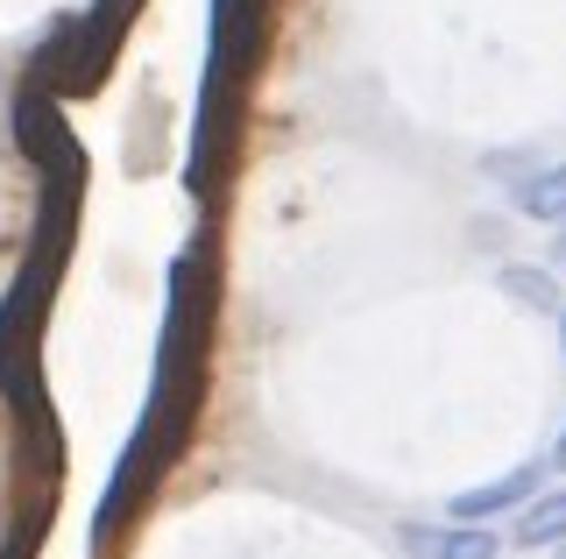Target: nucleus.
Segmentation results:
<instances>
[{"instance_id": "nucleus-1", "label": "nucleus", "mask_w": 566, "mask_h": 559, "mask_svg": "<svg viewBox=\"0 0 566 559\" xmlns=\"http://www.w3.org/2000/svg\"><path fill=\"white\" fill-rule=\"evenodd\" d=\"M206 319H212V255L191 249L177 255L170 270V319H164V340H156V382H149V411L135 425V446L120 461L114 488L99 503V546L120 531V510L142 503L164 467L185 453L191 440V418H199V369H206Z\"/></svg>"}, {"instance_id": "nucleus-2", "label": "nucleus", "mask_w": 566, "mask_h": 559, "mask_svg": "<svg viewBox=\"0 0 566 559\" xmlns=\"http://www.w3.org/2000/svg\"><path fill=\"white\" fill-rule=\"evenodd\" d=\"M531 496H538V461L510 467V475H495V482L460 488V496L447 503V517H460V524H489V517H503V510H524Z\"/></svg>"}, {"instance_id": "nucleus-3", "label": "nucleus", "mask_w": 566, "mask_h": 559, "mask_svg": "<svg viewBox=\"0 0 566 559\" xmlns=\"http://www.w3.org/2000/svg\"><path fill=\"white\" fill-rule=\"evenodd\" d=\"M403 552L411 559H495L503 538L482 531V524H403Z\"/></svg>"}, {"instance_id": "nucleus-4", "label": "nucleus", "mask_w": 566, "mask_h": 559, "mask_svg": "<svg viewBox=\"0 0 566 559\" xmlns=\"http://www.w3.org/2000/svg\"><path fill=\"white\" fill-rule=\"evenodd\" d=\"M510 546H524V552L566 546V488H538V496L524 503L517 524H510Z\"/></svg>"}, {"instance_id": "nucleus-5", "label": "nucleus", "mask_w": 566, "mask_h": 559, "mask_svg": "<svg viewBox=\"0 0 566 559\" xmlns=\"http://www.w3.org/2000/svg\"><path fill=\"white\" fill-rule=\"evenodd\" d=\"M495 291H503L517 312H553L559 319V284H553V270H524V262H510V270H495Z\"/></svg>"}, {"instance_id": "nucleus-6", "label": "nucleus", "mask_w": 566, "mask_h": 559, "mask_svg": "<svg viewBox=\"0 0 566 559\" xmlns=\"http://www.w3.org/2000/svg\"><path fill=\"white\" fill-rule=\"evenodd\" d=\"M517 213L524 220H545V226H566V164L531 170V178L517 184Z\"/></svg>"}, {"instance_id": "nucleus-7", "label": "nucleus", "mask_w": 566, "mask_h": 559, "mask_svg": "<svg viewBox=\"0 0 566 559\" xmlns=\"http://www.w3.org/2000/svg\"><path fill=\"white\" fill-rule=\"evenodd\" d=\"M553 467L566 475V425H559V440H553Z\"/></svg>"}, {"instance_id": "nucleus-8", "label": "nucleus", "mask_w": 566, "mask_h": 559, "mask_svg": "<svg viewBox=\"0 0 566 559\" xmlns=\"http://www.w3.org/2000/svg\"><path fill=\"white\" fill-rule=\"evenodd\" d=\"M559 361H566V312H559Z\"/></svg>"}, {"instance_id": "nucleus-9", "label": "nucleus", "mask_w": 566, "mask_h": 559, "mask_svg": "<svg viewBox=\"0 0 566 559\" xmlns=\"http://www.w3.org/2000/svg\"><path fill=\"white\" fill-rule=\"evenodd\" d=\"M553 255H559V270H566V226H559V249H553Z\"/></svg>"}, {"instance_id": "nucleus-10", "label": "nucleus", "mask_w": 566, "mask_h": 559, "mask_svg": "<svg viewBox=\"0 0 566 559\" xmlns=\"http://www.w3.org/2000/svg\"><path fill=\"white\" fill-rule=\"evenodd\" d=\"M8 559H14V546H8Z\"/></svg>"}, {"instance_id": "nucleus-11", "label": "nucleus", "mask_w": 566, "mask_h": 559, "mask_svg": "<svg viewBox=\"0 0 566 559\" xmlns=\"http://www.w3.org/2000/svg\"><path fill=\"white\" fill-rule=\"evenodd\" d=\"M559 559H566V552H559Z\"/></svg>"}]
</instances>
